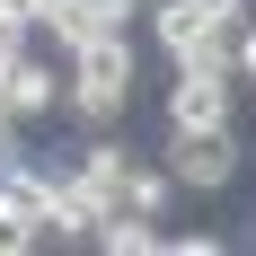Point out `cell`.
<instances>
[{"label":"cell","instance_id":"cell-10","mask_svg":"<svg viewBox=\"0 0 256 256\" xmlns=\"http://www.w3.org/2000/svg\"><path fill=\"white\" fill-rule=\"evenodd\" d=\"M230 80H238V88H256V18L238 26V53H230Z\"/></svg>","mask_w":256,"mask_h":256},{"label":"cell","instance_id":"cell-12","mask_svg":"<svg viewBox=\"0 0 256 256\" xmlns=\"http://www.w3.org/2000/svg\"><path fill=\"white\" fill-rule=\"evenodd\" d=\"M26 36H36V26H26V18H18V9H9V0H0V62H9V53H18V44H26Z\"/></svg>","mask_w":256,"mask_h":256},{"label":"cell","instance_id":"cell-1","mask_svg":"<svg viewBox=\"0 0 256 256\" xmlns=\"http://www.w3.org/2000/svg\"><path fill=\"white\" fill-rule=\"evenodd\" d=\"M132 80H142V53L132 36H98V44L62 53V115L80 132H115L132 115Z\"/></svg>","mask_w":256,"mask_h":256},{"label":"cell","instance_id":"cell-16","mask_svg":"<svg viewBox=\"0 0 256 256\" xmlns=\"http://www.w3.org/2000/svg\"><path fill=\"white\" fill-rule=\"evenodd\" d=\"M248 248H256V230H248Z\"/></svg>","mask_w":256,"mask_h":256},{"label":"cell","instance_id":"cell-9","mask_svg":"<svg viewBox=\"0 0 256 256\" xmlns=\"http://www.w3.org/2000/svg\"><path fill=\"white\" fill-rule=\"evenodd\" d=\"M159 248H168V256H221L230 238H221V230H159Z\"/></svg>","mask_w":256,"mask_h":256},{"label":"cell","instance_id":"cell-6","mask_svg":"<svg viewBox=\"0 0 256 256\" xmlns=\"http://www.w3.org/2000/svg\"><path fill=\"white\" fill-rule=\"evenodd\" d=\"M98 194H88V186H80L71 177V168H62V177H53V212H44V238H53V248H80V238H88V230H98Z\"/></svg>","mask_w":256,"mask_h":256},{"label":"cell","instance_id":"cell-5","mask_svg":"<svg viewBox=\"0 0 256 256\" xmlns=\"http://www.w3.org/2000/svg\"><path fill=\"white\" fill-rule=\"evenodd\" d=\"M132 18H142V0H53L44 36L71 53V44H98V36H132Z\"/></svg>","mask_w":256,"mask_h":256},{"label":"cell","instance_id":"cell-17","mask_svg":"<svg viewBox=\"0 0 256 256\" xmlns=\"http://www.w3.org/2000/svg\"><path fill=\"white\" fill-rule=\"evenodd\" d=\"M248 98H256V88H248Z\"/></svg>","mask_w":256,"mask_h":256},{"label":"cell","instance_id":"cell-7","mask_svg":"<svg viewBox=\"0 0 256 256\" xmlns=\"http://www.w3.org/2000/svg\"><path fill=\"white\" fill-rule=\"evenodd\" d=\"M88 248H106V256H150V248H159V221L132 212V204H106L98 230H88Z\"/></svg>","mask_w":256,"mask_h":256},{"label":"cell","instance_id":"cell-4","mask_svg":"<svg viewBox=\"0 0 256 256\" xmlns=\"http://www.w3.org/2000/svg\"><path fill=\"white\" fill-rule=\"evenodd\" d=\"M159 115H168V124H230L238 115V80L230 71H194V62H168Z\"/></svg>","mask_w":256,"mask_h":256},{"label":"cell","instance_id":"cell-15","mask_svg":"<svg viewBox=\"0 0 256 256\" xmlns=\"http://www.w3.org/2000/svg\"><path fill=\"white\" fill-rule=\"evenodd\" d=\"M142 9H159V0H142Z\"/></svg>","mask_w":256,"mask_h":256},{"label":"cell","instance_id":"cell-13","mask_svg":"<svg viewBox=\"0 0 256 256\" xmlns=\"http://www.w3.org/2000/svg\"><path fill=\"white\" fill-rule=\"evenodd\" d=\"M194 9H204L212 26H248V0H194Z\"/></svg>","mask_w":256,"mask_h":256},{"label":"cell","instance_id":"cell-14","mask_svg":"<svg viewBox=\"0 0 256 256\" xmlns=\"http://www.w3.org/2000/svg\"><path fill=\"white\" fill-rule=\"evenodd\" d=\"M9 9H18V18L36 26V36H44V18H53V0H9Z\"/></svg>","mask_w":256,"mask_h":256},{"label":"cell","instance_id":"cell-8","mask_svg":"<svg viewBox=\"0 0 256 256\" xmlns=\"http://www.w3.org/2000/svg\"><path fill=\"white\" fill-rule=\"evenodd\" d=\"M124 204H132V212H150V221H168V204H177V177H168L159 159H132V177H124Z\"/></svg>","mask_w":256,"mask_h":256},{"label":"cell","instance_id":"cell-11","mask_svg":"<svg viewBox=\"0 0 256 256\" xmlns=\"http://www.w3.org/2000/svg\"><path fill=\"white\" fill-rule=\"evenodd\" d=\"M26 248H44V230H26V221L0 212V256H26Z\"/></svg>","mask_w":256,"mask_h":256},{"label":"cell","instance_id":"cell-2","mask_svg":"<svg viewBox=\"0 0 256 256\" xmlns=\"http://www.w3.org/2000/svg\"><path fill=\"white\" fill-rule=\"evenodd\" d=\"M159 168L177 177V194H221V186L248 168V150H238V132H230V124H168Z\"/></svg>","mask_w":256,"mask_h":256},{"label":"cell","instance_id":"cell-3","mask_svg":"<svg viewBox=\"0 0 256 256\" xmlns=\"http://www.w3.org/2000/svg\"><path fill=\"white\" fill-rule=\"evenodd\" d=\"M0 106H9V124H44V115H62V44L44 53V36H26V44L0 62Z\"/></svg>","mask_w":256,"mask_h":256}]
</instances>
